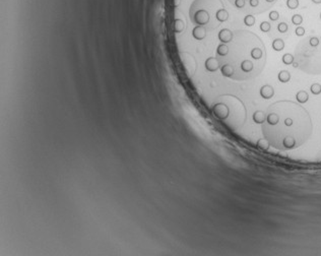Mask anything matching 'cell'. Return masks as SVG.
<instances>
[{
    "label": "cell",
    "mask_w": 321,
    "mask_h": 256,
    "mask_svg": "<svg viewBox=\"0 0 321 256\" xmlns=\"http://www.w3.org/2000/svg\"><path fill=\"white\" fill-rule=\"evenodd\" d=\"M262 133L274 148L291 151L307 141L312 133V125L307 113L295 105L277 107L265 115Z\"/></svg>",
    "instance_id": "obj_1"
},
{
    "label": "cell",
    "mask_w": 321,
    "mask_h": 256,
    "mask_svg": "<svg viewBox=\"0 0 321 256\" xmlns=\"http://www.w3.org/2000/svg\"><path fill=\"white\" fill-rule=\"evenodd\" d=\"M194 20L199 25H206L210 20V14L204 9H200V10L196 11L195 14H194Z\"/></svg>",
    "instance_id": "obj_2"
},
{
    "label": "cell",
    "mask_w": 321,
    "mask_h": 256,
    "mask_svg": "<svg viewBox=\"0 0 321 256\" xmlns=\"http://www.w3.org/2000/svg\"><path fill=\"white\" fill-rule=\"evenodd\" d=\"M218 39L223 43H230L233 40V33L228 28H223L218 33Z\"/></svg>",
    "instance_id": "obj_3"
},
{
    "label": "cell",
    "mask_w": 321,
    "mask_h": 256,
    "mask_svg": "<svg viewBox=\"0 0 321 256\" xmlns=\"http://www.w3.org/2000/svg\"><path fill=\"white\" fill-rule=\"evenodd\" d=\"M273 94H274V91H273L272 85L265 84L263 85L262 87L260 89V96L262 97L263 99H270L272 98Z\"/></svg>",
    "instance_id": "obj_4"
},
{
    "label": "cell",
    "mask_w": 321,
    "mask_h": 256,
    "mask_svg": "<svg viewBox=\"0 0 321 256\" xmlns=\"http://www.w3.org/2000/svg\"><path fill=\"white\" fill-rule=\"evenodd\" d=\"M216 18H218V20L220 21H226L229 18V13H228V11L226 10V9H218V11H216V14H215Z\"/></svg>",
    "instance_id": "obj_5"
},
{
    "label": "cell",
    "mask_w": 321,
    "mask_h": 256,
    "mask_svg": "<svg viewBox=\"0 0 321 256\" xmlns=\"http://www.w3.org/2000/svg\"><path fill=\"white\" fill-rule=\"evenodd\" d=\"M193 36L197 40H201L205 36V30H203L201 27H196L193 30Z\"/></svg>",
    "instance_id": "obj_6"
},
{
    "label": "cell",
    "mask_w": 321,
    "mask_h": 256,
    "mask_svg": "<svg viewBox=\"0 0 321 256\" xmlns=\"http://www.w3.org/2000/svg\"><path fill=\"white\" fill-rule=\"evenodd\" d=\"M284 47H285V43L280 39L274 40L272 43V48L274 49L275 51H282V50L284 49Z\"/></svg>",
    "instance_id": "obj_7"
},
{
    "label": "cell",
    "mask_w": 321,
    "mask_h": 256,
    "mask_svg": "<svg viewBox=\"0 0 321 256\" xmlns=\"http://www.w3.org/2000/svg\"><path fill=\"white\" fill-rule=\"evenodd\" d=\"M290 78H291V75H290L289 71L282 70V71H280V72L279 73V79H280V81H282V82H288V81L290 80Z\"/></svg>",
    "instance_id": "obj_8"
},
{
    "label": "cell",
    "mask_w": 321,
    "mask_h": 256,
    "mask_svg": "<svg viewBox=\"0 0 321 256\" xmlns=\"http://www.w3.org/2000/svg\"><path fill=\"white\" fill-rule=\"evenodd\" d=\"M297 100L300 103H305V102L308 101V94L304 91H301L297 94Z\"/></svg>",
    "instance_id": "obj_9"
},
{
    "label": "cell",
    "mask_w": 321,
    "mask_h": 256,
    "mask_svg": "<svg viewBox=\"0 0 321 256\" xmlns=\"http://www.w3.org/2000/svg\"><path fill=\"white\" fill-rule=\"evenodd\" d=\"M244 23L247 25V27H252L255 23V17L251 14H248V15L245 16L244 18Z\"/></svg>",
    "instance_id": "obj_10"
},
{
    "label": "cell",
    "mask_w": 321,
    "mask_h": 256,
    "mask_svg": "<svg viewBox=\"0 0 321 256\" xmlns=\"http://www.w3.org/2000/svg\"><path fill=\"white\" fill-rule=\"evenodd\" d=\"M287 6L290 9H296L299 6V0H287Z\"/></svg>",
    "instance_id": "obj_11"
},
{
    "label": "cell",
    "mask_w": 321,
    "mask_h": 256,
    "mask_svg": "<svg viewBox=\"0 0 321 256\" xmlns=\"http://www.w3.org/2000/svg\"><path fill=\"white\" fill-rule=\"evenodd\" d=\"M282 62L285 64H287V65L292 64L294 62V56L291 55V54H285V55L282 56Z\"/></svg>",
    "instance_id": "obj_12"
},
{
    "label": "cell",
    "mask_w": 321,
    "mask_h": 256,
    "mask_svg": "<svg viewBox=\"0 0 321 256\" xmlns=\"http://www.w3.org/2000/svg\"><path fill=\"white\" fill-rule=\"evenodd\" d=\"M302 21H303V17H302L300 14H295V15L292 16V23H293L294 25H299L302 23Z\"/></svg>",
    "instance_id": "obj_13"
},
{
    "label": "cell",
    "mask_w": 321,
    "mask_h": 256,
    "mask_svg": "<svg viewBox=\"0 0 321 256\" xmlns=\"http://www.w3.org/2000/svg\"><path fill=\"white\" fill-rule=\"evenodd\" d=\"M260 30L264 33H267L270 30V23L268 21H262L260 23Z\"/></svg>",
    "instance_id": "obj_14"
},
{
    "label": "cell",
    "mask_w": 321,
    "mask_h": 256,
    "mask_svg": "<svg viewBox=\"0 0 321 256\" xmlns=\"http://www.w3.org/2000/svg\"><path fill=\"white\" fill-rule=\"evenodd\" d=\"M311 92H312L314 95L320 94V92H321V85L318 84H312V87H311Z\"/></svg>",
    "instance_id": "obj_15"
},
{
    "label": "cell",
    "mask_w": 321,
    "mask_h": 256,
    "mask_svg": "<svg viewBox=\"0 0 321 256\" xmlns=\"http://www.w3.org/2000/svg\"><path fill=\"white\" fill-rule=\"evenodd\" d=\"M268 17H269V20H279L280 14L277 11L272 10V11H270L269 14H268Z\"/></svg>",
    "instance_id": "obj_16"
},
{
    "label": "cell",
    "mask_w": 321,
    "mask_h": 256,
    "mask_svg": "<svg viewBox=\"0 0 321 256\" xmlns=\"http://www.w3.org/2000/svg\"><path fill=\"white\" fill-rule=\"evenodd\" d=\"M277 30L280 33H286L288 30V25L285 23H280L279 25H277Z\"/></svg>",
    "instance_id": "obj_17"
},
{
    "label": "cell",
    "mask_w": 321,
    "mask_h": 256,
    "mask_svg": "<svg viewBox=\"0 0 321 256\" xmlns=\"http://www.w3.org/2000/svg\"><path fill=\"white\" fill-rule=\"evenodd\" d=\"M245 1L246 0H235V5L237 8H243L245 6Z\"/></svg>",
    "instance_id": "obj_18"
},
{
    "label": "cell",
    "mask_w": 321,
    "mask_h": 256,
    "mask_svg": "<svg viewBox=\"0 0 321 256\" xmlns=\"http://www.w3.org/2000/svg\"><path fill=\"white\" fill-rule=\"evenodd\" d=\"M304 34H305V28H302V27H298L296 28V35L299 36V37H301V36H303Z\"/></svg>",
    "instance_id": "obj_19"
},
{
    "label": "cell",
    "mask_w": 321,
    "mask_h": 256,
    "mask_svg": "<svg viewBox=\"0 0 321 256\" xmlns=\"http://www.w3.org/2000/svg\"><path fill=\"white\" fill-rule=\"evenodd\" d=\"M249 2H250V5L252 7H256V6H258V4H259L258 0H250Z\"/></svg>",
    "instance_id": "obj_20"
},
{
    "label": "cell",
    "mask_w": 321,
    "mask_h": 256,
    "mask_svg": "<svg viewBox=\"0 0 321 256\" xmlns=\"http://www.w3.org/2000/svg\"><path fill=\"white\" fill-rule=\"evenodd\" d=\"M312 2H313V3H315V4H320L321 0H312Z\"/></svg>",
    "instance_id": "obj_21"
},
{
    "label": "cell",
    "mask_w": 321,
    "mask_h": 256,
    "mask_svg": "<svg viewBox=\"0 0 321 256\" xmlns=\"http://www.w3.org/2000/svg\"><path fill=\"white\" fill-rule=\"evenodd\" d=\"M265 1H266V2H273L274 0H265Z\"/></svg>",
    "instance_id": "obj_22"
},
{
    "label": "cell",
    "mask_w": 321,
    "mask_h": 256,
    "mask_svg": "<svg viewBox=\"0 0 321 256\" xmlns=\"http://www.w3.org/2000/svg\"><path fill=\"white\" fill-rule=\"evenodd\" d=\"M320 18H321V13H320Z\"/></svg>",
    "instance_id": "obj_23"
},
{
    "label": "cell",
    "mask_w": 321,
    "mask_h": 256,
    "mask_svg": "<svg viewBox=\"0 0 321 256\" xmlns=\"http://www.w3.org/2000/svg\"><path fill=\"white\" fill-rule=\"evenodd\" d=\"M249 1H250V0H249Z\"/></svg>",
    "instance_id": "obj_24"
}]
</instances>
